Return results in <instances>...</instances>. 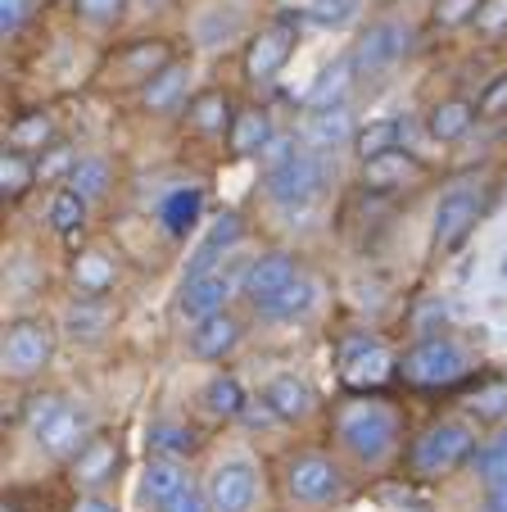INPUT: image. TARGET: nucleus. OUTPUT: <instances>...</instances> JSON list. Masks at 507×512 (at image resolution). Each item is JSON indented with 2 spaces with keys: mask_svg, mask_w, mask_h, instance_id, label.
<instances>
[{
  "mask_svg": "<svg viewBox=\"0 0 507 512\" xmlns=\"http://www.w3.org/2000/svg\"><path fill=\"white\" fill-rule=\"evenodd\" d=\"M480 5L485 0H435V23L440 28H462V23H471L480 14Z\"/></svg>",
  "mask_w": 507,
  "mask_h": 512,
  "instance_id": "42",
  "label": "nucleus"
},
{
  "mask_svg": "<svg viewBox=\"0 0 507 512\" xmlns=\"http://www.w3.org/2000/svg\"><path fill=\"white\" fill-rule=\"evenodd\" d=\"M467 368H471L467 354L444 336H426L421 345H412L399 363V372L412 386H449V381L467 377Z\"/></svg>",
  "mask_w": 507,
  "mask_h": 512,
  "instance_id": "4",
  "label": "nucleus"
},
{
  "mask_svg": "<svg viewBox=\"0 0 507 512\" xmlns=\"http://www.w3.org/2000/svg\"><path fill=\"white\" fill-rule=\"evenodd\" d=\"M200 209H204V195L195 191V186H182V191H173L168 200L159 204L163 232H168V236H186L195 223H200Z\"/></svg>",
  "mask_w": 507,
  "mask_h": 512,
  "instance_id": "23",
  "label": "nucleus"
},
{
  "mask_svg": "<svg viewBox=\"0 0 507 512\" xmlns=\"http://www.w3.org/2000/svg\"><path fill=\"white\" fill-rule=\"evenodd\" d=\"M73 512H118V508L109 499H96V494H91V499H77Z\"/></svg>",
  "mask_w": 507,
  "mask_h": 512,
  "instance_id": "55",
  "label": "nucleus"
},
{
  "mask_svg": "<svg viewBox=\"0 0 507 512\" xmlns=\"http://www.w3.org/2000/svg\"><path fill=\"white\" fill-rule=\"evenodd\" d=\"M340 377H345L349 390H372L394 377V354L376 340H354L340 358Z\"/></svg>",
  "mask_w": 507,
  "mask_h": 512,
  "instance_id": "10",
  "label": "nucleus"
},
{
  "mask_svg": "<svg viewBox=\"0 0 507 512\" xmlns=\"http://www.w3.org/2000/svg\"><path fill=\"white\" fill-rule=\"evenodd\" d=\"M59 408H64V399H59V395H32V399H28V408H23V422H28V431L37 435L41 426H46L50 417L59 413Z\"/></svg>",
  "mask_w": 507,
  "mask_h": 512,
  "instance_id": "45",
  "label": "nucleus"
},
{
  "mask_svg": "<svg viewBox=\"0 0 507 512\" xmlns=\"http://www.w3.org/2000/svg\"><path fill=\"white\" fill-rule=\"evenodd\" d=\"M118 467V445L114 440H87V445L73 454V481L82 490H100V485L114 476Z\"/></svg>",
  "mask_w": 507,
  "mask_h": 512,
  "instance_id": "17",
  "label": "nucleus"
},
{
  "mask_svg": "<svg viewBox=\"0 0 507 512\" xmlns=\"http://www.w3.org/2000/svg\"><path fill=\"white\" fill-rule=\"evenodd\" d=\"M390 150H399V118H381V123H367L358 132V159L363 164L390 155Z\"/></svg>",
  "mask_w": 507,
  "mask_h": 512,
  "instance_id": "33",
  "label": "nucleus"
},
{
  "mask_svg": "<svg viewBox=\"0 0 507 512\" xmlns=\"http://www.w3.org/2000/svg\"><path fill=\"white\" fill-rule=\"evenodd\" d=\"M286 490L295 494L299 503H331L335 494L345 490V476L331 458L322 454H299L295 463L286 467Z\"/></svg>",
  "mask_w": 507,
  "mask_h": 512,
  "instance_id": "6",
  "label": "nucleus"
},
{
  "mask_svg": "<svg viewBox=\"0 0 507 512\" xmlns=\"http://www.w3.org/2000/svg\"><path fill=\"white\" fill-rule=\"evenodd\" d=\"M268 141H272V123L263 109H245L231 123V150L236 155H259V150H268Z\"/></svg>",
  "mask_w": 507,
  "mask_h": 512,
  "instance_id": "26",
  "label": "nucleus"
},
{
  "mask_svg": "<svg viewBox=\"0 0 507 512\" xmlns=\"http://www.w3.org/2000/svg\"><path fill=\"white\" fill-rule=\"evenodd\" d=\"M507 408V381H489L485 390L471 395V413L476 417H498Z\"/></svg>",
  "mask_w": 507,
  "mask_h": 512,
  "instance_id": "44",
  "label": "nucleus"
},
{
  "mask_svg": "<svg viewBox=\"0 0 507 512\" xmlns=\"http://www.w3.org/2000/svg\"><path fill=\"white\" fill-rule=\"evenodd\" d=\"M485 512H507V481H494V485H489Z\"/></svg>",
  "mask_w": 507,
  "mask_h": 512,
  "instance_id": "53",
  "label": "nucleus"
},
{
  "mask_svg": "<svg viewBox=\"0 0 507 512\" xmlns=\"http://www.w3.org/2000/svg\"><path fill=\"white\" fill-rule=\"evenodd\" d=\"M240 232H245V227H240L236 213H222V218H213L209 236H204L200 250H195L191 263H186V281H191V277H204V272H213V263H218L222 254H227L231 245L240 241Z\"/></svg>",
  "mask_w": 507,
  "mask_h": 512,
  "instance_id": "15",
  "label": "nucleus"
},
{
  "mask_svg": "<svg viewBox=\"0 0 507 512\" xmlns=\"http://www.w3.org/2000/svg\"><path fill=\"white\" fill-rule=\"evenodd\" d=\"M204 404H209L213 417H240L249 408V399H245V390H240L236 377H213L209 390H204Z\"/></svg>",
  "mask_w": 507,
  "mask_h": 512,
  "instance_id": "36",
  "label": "nucleus"
},
{
  "mask_svg": "<svg viewBox=\"0 0 507 512\" xmlns=\"http://www.w3.org/2000/svg\"><path fill=\"white\" fill-rule=\"evenodd\" d=\"M109 182H114V168H109V159H100V155L77 159V168L68 173V186H73L82 200H100V195L109 191Z\"/></svg>",
  "mask_w": 507,
  "mask_h": 512,
  "instance_id": "30",
  "label": "nucleus"
},
{
  "mask_svg": "<svg viewBox=\"0 0 507 512\" xmlns=\"http://www.w3.org/2000/svg\"><path fill=\"white\" fill-rule=\"evenodd\" d=\"M50 136H55V123H50L46 109H28V114H19L10 123V141L19 145V150H41Z\"/></svg>",
  "mask_w": 507,
  "mask_h": 512,
  "instance_id": "34",
  "label": "nucleus"
},
{
  "mask_svg": "<svg viewBox=\"0 0 507 512\" xmlns=\"http://www.w3.org/2000/svg\"><path fill=\"white\" fill-rule=\"evenodd\" d=\"M28 10H32V0H0V32L14 37L28 23Z\"/></svg>",
  "mask_w": 507,
  "mask_h": 512,
  "instance_id": "48",
  "label": "nucleus"
},
{
  "mask_svg": "<svg viewBox=\"0 0 507 512\" xmlns=\"http://www.w3.org/2000/svg\"><path fill=\"white\" fill-rule=\"evenodd\" d=\"M191 123L200 127L204 136H222V132H231V105H227V96H222V91H204V96H195V105H191Z\"/></svg>",
  "mask_w": 507,
  "mask_h": 512,
  "instance_id": "31",
  "label": "nucleus"
},
{
  "mask_svg": "<svg viewBox=\"0 0 507 512\" xmlns=\"http://www.w3.org/2000/svg\"><path fill=\"white\" fill-rule=\"evenodd\" d=\"M50 354H55V336H50V327L37 322V318H23L5 331L0 363H5V377L23 381V377H37V372L50 363Z\"/></svg>",
  "mask_w": 507,
  "mask_h": 512,
  "instance_id": "5",
  "label": "nucleus"
},
{
  "mask_svg": "<svg viewBox=\"0 0 507 512\" xmlns=\"http://www.w3.org/2000/svg\"><path fill=\"white\" fill-rule=\"evenodd\" d=\"M150 5H168V0H150Z\"/></svg>",
  "mask_w": 507,
  "mask_h": 512,
  "instance_id": "57",
  "label": "nucleus"
},
{
  "mask_svg": "<svg viewBox=\"0 0 507 512\" xmlns=\"http://www.w3.org/2000/svg\"><path fill=\"white\" fill-rule=\"evenodd\" d=\"M145 499L154 503V508H168V503L177 499V494H182V485H186V476L177 472V463H168V458H159V463H150L145 467Z\"/></svg>",
  "mask_w": 507,
  "mask_h": 512,
  "instance_id": "29",
  "label": "nucleus"
},
{
  "mask_svg": "<svg viewBox=\"0 0 507 512\" xmlns=\"http://www.w3.org/2000/svg\"><path fill=\"white\" fill-rule=\"evenodd\" d=\"M299 277H304V272H299L295 254H281V250L277 254H263V259L245 272V295H249V304H254V309H263V304H272L286 286H295Z\"/></svg>",
  "mask_w": 507,
  "mask_h": 512,
  "instance_id": "11",
  "label": "nucleus"
},
{
  "mask_svg": "<svg viewBox=\"0 0 507 512\" xmlns=\"http://www.w3.org/2000/svg\"><path fill=\"white\" fill-rule=\"evenodd\" d=\"M471 123H476V105H467V100H444V105L431 109L435 141H458V136L471 132Z\"/></svg>",
  "mask_w": 507,
  "mask_h": 512,
  "instance_id": "28",
  "label": "nucleus"
},
{
  "mask_svg": "<svg viewBox=\"0 0 507 512\" xmlns=\"http://www.w3.org/2000/svg\"><path fill=\"white\" fill-rule=\"evenodd\" d=\"M32 182H37V164H32L23 150H10V155L0 159V195H5V200H19Z\"/></svg>",
  "mask_w": 507,
  "mask_h": 512,
  "instance_id": "35",
  "label": "nucleus"
},
{
  "mask_svg": "<svg viewBox=\"0 0 507 512\" xmlns=\"http://www.w3.org/2000/svg\"><path fill=\"white\" fill-rule=\"evenodd\" d=\"M498 272H503V281H507V254H503V263H498Z\"/></svg>",
  "mask_w": 507,
  "mask_h": 512,
  "instance_id": "56",
  "label": "nucleus"
},
{
  "mask_svg": "<svg viewBox=\"0 0 507 512\" xmlns=\"http://www.w3.org/2000/svg\"><path fill=\"white\" fill-rule=\"evenodd\" d=\"M259 499V472L245 458L218 463L209 476V508L213 512H249Z\"/></svg>",
  "mask_w": 507,
  "mask_h": 512,
  "instance_id": "7",
  "label": "nucleus"
},
{
  "mask_svg": "<svg viewBox=\"0 0 507 512\" xmlns=\"http://www.w3.org/2000/svg\"><path fill=\"white\" fill-rule=\"evenodd\" d=\"M476 476H480L485 485L507 481V431H498L494 440H489V445L476 454Z\"/></svg>",
  "mask_w": 507,
  "mask_h": 512,
  "instance_id": "40",
  "label": "nucleus"
},
{
  "mask_svg": "<svg viewBox=\"0 0 507 512\" xmlns=\"http://www.w3.org/2000/svg\"><path fill=\"white\" fill-rule=\"evenodd\" d=\"M163 512H213V508H209V494H200L195 485H182V494H177Z\"/></svg>",
  "mask_w": 507,
  "mask_h": 512,
  "instance_id": "49",
  "label": "nucleus"
},
{
  "mask_svg": "<svg viewBox=\"0 0 507 512\" xmlns=\"http://www.w3.org/2000/svg\"><path fill=\"white\" fill-rule=\"evenodd\" d=\"M77 14L91 23H118L127 14V0H77Z\"/></svg>",
  "mask_w": 507,
  "mask_h": 512,
  "instance_id": "46",
  "label": "nucleus"
},
{
  "mask_svg": "<svg viewBox=\"0 0 507 512\" xmlns=\"http://www.w3.org/2000/svg\"><path fill=\"white\" fill-rule=\"evenodd\" d=\"M295 55V32H286V28H268V32H259V37L249 41V50H245V73L254 82H272L286 68V59Z\"/></svg>",
  "mask_w": 507,
  "mask_h": 512,
  "instance_id": "14",
  "label": "nucleus"
},
{
  "mask_svg": "<svg viewBox=\"0 0 507 512\" xmlns=\"http://www.w3.org/2000/svg\"><path fill=\"white\" fill-rule=\"evenodd\" d=\"M408 50H412V28H408V23H394L390 19V23H376V28L363 32L354 59H358V68H363V73H381V68L399 64Z\"/></svg>",
  "mask_w": 507,
  "mask_h": 512,
  "instance_id": "8",
  "label": "nucleus"
},
{
  "mask_svg": "<svg viewBox=\"0 0 507 512\" xmlns=\"http://www.w3.org/2000/svg\"><path fill=\"white\" fill-rule=\"evenodd\" d=\"M87 431H91V413H87V408H82V404H64L37 431V445L46 449L50 458H73L77 449L87 445Z\"/></svg>",
  "mask_w": 507,
  "mask_h": 512,
  "instance_id": "12",
  "label": "nucleus"
},
{
  "mask_svg": "<svg viewBox=\"0 0 507 512\" xmlns=\"http://www.w3.org/2000/svg\"><path fill=\"white\" fill-rule=\"evenodd\" d=\"M304 136H308V145H313V150H326V155H331L335 145H349V136H354V114H349L345 105L308 109Z\"/></svg>",
  "mask_w": 507,
  "mask_h": 512,
  "instance_id": "16",
  "label": "nucleus"
},
{
  "mask_svg": "<svg viewBox=\"0 0 507 512\" xmlns=\"http://www.w3.org/2000/svg\"><path fill=\"white\" fill-rule=\"evenodd\" d=\"M354 68H358V59L354 55H340L331 68H322V78L313 82V91H308V109H331V105H345V91H349V82H354Z\"/></svg>",
  "mask_w": 507,
  "mask_h": 512,
  "instance_id": "22",
  "label": "nucleus"
},
{
  "mask_svg": "<svg viewBox=\"0 0 507 512\" xmlns=\"http://www.w3.org/2000/svg\"><path fill=\"white\" fill-rule=\"evenodd\" d=\"M295 150H299L295 141H286V136H272L268 150H263V159H268V168H277V164H286V159L295 155Z\"/></svg>",
  "mask_w": 507,
  "mask_h": 512,
  "instance_id": "52",
  "label": "nucleus"
},
{
  "mask_svg": "<svg viewBox=\"0 0 507 512\" xmlns=\"http://www.w3.org/2000/svg\"><path fill=\"white\" fill-rule=\"evenodd\" d=\"M186 87H191V73H186L182 64H168V68H159V73L145 82L141 105L154 109V114H173V109L186 100Z\"/></svg>",
  "mask_w": 507,
  "mask_h": 512,
  "instance_id": "21",
  "label": "nucleus"
},
{
  "mask_svg": "<svg viewBox=\"0 0 507 512\" xmlns=\"http://www.w3.org/2000/svg\"><path fill=\"white\" fill-rule=\"evenodd\" d=\"M335 164L326 150H313V145H299L295 155L286 159V164L268 168V195L277 204H286V209H304V204H313L317 195L326 191V182H331Z\"/></svg>",
  "mask_w": 507,
  "mask_h": 512,
  "instance_id": "2",
  "label": "nucleus"
},
{
  "mask_svg": "<svg viewBox=\"0 0 507 512\" xmlns=\"http://www.w3.org/2000/svg\"><path fill=\"white\" fill-rule=\"evenodd\" d=\"M77 168V155L68 145H50V155L37 164V182H55V177H68Z\"/></svg>",
  "mask_w": 507,
  "mask_h": 512,
  "instance_id": "43",
  "label": "nucleus"
},
{
  "mask_svg": "<svg viewBox=\"0 0 507 512\" xmlns=\"http://www.w3.org/2000/svg\"><path fill=\"white\" fill-rule=\"evenodd\" d=\"M335 435H340V445H345L358 463H381L394 449V440H399V417L385 404H376V399H358V404L340 408Z\"/></svg>",
  "mask_w": 507,
  "mask_h": 512,
  "instance_id": "1",
  "label": "nucleus"
},
{
  "mask_svg": "<svg viewBox=\"0 0 507 512\" xmlns=\"http://www.w3.org/2000/svg\"><path fill=\"white\" fill-rule=\"evenodd\" d=\"M10 281H14V286H19V295H32V286H37V281H41V272H32L28 254H19V259H14Z\"/></svg>",
  "mask_w": 507,
  "mask_h": 512,
  "instance_id": "50",
  "label": "nucleus"
},
{
  "mask_svg": "<svg viewBox=\"0 0 507 512\" xmlns=\"http://www.w3.org/2000/svg\"><path fill=\"white\" fill-rule=\"evenodd\" d=\"M231 290H236V272L213 268V272H204V277H191L182 286V313L195 322L209 318V313H222L231 300Z\"/></svg>",
  "mask_w": 507,
  "mask_h": 512,
  "instance_id": "13",
  "label": "nucleus"
},
{
  "mask_svg": "<svg viewBox=\"0 0 507 512\" xmlns=\"http://www.w3.org/2000/svg\"><path fill=\"white\" fill-rule=\"evenodd\" d=\"M114 322V309L105 304V295H82L77 304H68V313H64V331L73 340H100L105 336V327Z\"/></svg>",
  "mask_w": 507,
  "mask_h": 512,
  "instance_id": "20",
  "label": "nucleus"
},
{
  "mask_svg": "<svg viewBox=\"0 0 507 512\" xmlns=\"http://www.w3.org/2000/svg\"><path fill=\"white\" fill-rule=\"evenodd\" d=\"M354 14H358V0H313L304 19L317 23V28H345Z\"/></svg>",
  "mask_w": 507,
  "mask_h": 512,
  "instance_id": "41",
  "label": "nucleus"
},
{
  "mask_svg": "<svg viewBox=\"0 0 507 512\" xmlns=\"http://www.w3.org/2000/svg\"><path fill=\"white\" fill-rule=\"evenodd\" d=\"M313 304H317V281L313 277H299L295 286H286L272 304H263L259 313H263V318H272V322H290V318H304Z\"/></svg>",
  "mask_w": 507,
  "mask_h": 512,
  "instance_id": "24",
  "label": "nucleus"
},
{
  "mask_svg": "<svg viewBox=\"0 0 507 512\" xmlns=\"http://www.w3.org/2000/svg\"><path fill=\"white\" fill-rule=\"evenodd\" d=\"M240 23H245V14L236 10V5H213L209 14H200V23H195V41H200L204 50H218V46H227L231 37L240 32Z\"/></svg>",
  "mask_w": 507,
  "mask_h": 512,
  "instance_id": "25",
  "label": "nucleus"
},
{
  "mask_svg": "<svg viewBox=\"0 0 507 512\" xmlns=\"http://www.w3.org/2000/svg\"><path fill=\"white\" fill-rule=\"evenodd\" d=\"M263 404H268L272 413L281 417V422H299V417L313 413L317 395H313V386H308V381L277 377V381H268V390H263Z\"/></svg>",
  "mask_w": 507,
  "mask_h": 512,
  "instance_id": "19",
  "label": "nucleus"
},
{
  "mask_svg": "<svg viewBox=\"0 0 507 512\" xmlns=\"http://www.w3.org/2000/svg\"><path fill=\"white\" fill-rule=\"evenodd\" d=\"M73 281L82 295H105L109 286H114V259L100 250H87L73 259Z\"/></svg>",
  "mask_w": 507,
  "mask_h": 512,
  "instance_id": "27",
  "label": "nucleus"
},
{
  "mask_svg": "<svg viewBox=\"0 0 507 512\" xmlns=\"http://www.w3.org/2000/svg\"><path fill=\"white\" fill-rule=\"evenodd\" d=\"M444 313H449V309H444L440 300H431V304H426V309L417 313V327H426V331H431V322H444Z\"/></svg>",
  "mask_w": 507,
  "mask_h": 512,
  "instance_id": "54",
  "label": "nucleus"
},
{
  "mask_svg": "<svg viewBox=\"0 0 507 512\" xmlns=\"http://www.w3.org/2000/svg\"><path fill=\"white\" fill-rule=\"evenodd\" d=\"M476 449V431L467 422H440L412 445V472L417 476H444L462 467Z\"/></svg>",
  "mask_w": 507,
  "mask_h": 512,
  "instance_id": "3",
  "label": "nucleus"
},
{
  "mask_svg": "<svg viewBox=\"0 0 507 512\" xmlns=\"http://www.w3.org/2000/svg\"><path fill=\"white\" fill-rule=\"evenodd\" d=\"M503 109H507V73L480 96V114H503Z\"/></svg>",
  "mask_w": 507,
  "mask_h": 512,
  "instance_id": "51",
  "label": "nucleus"
},
{
  "mask_svg": "<svg viewBox=\"0 0 507 512\" xmlns=\"http://www.w3.org/2000/svg\"><path fill=\"white\" fill-rule=\"evenodd\" d=\"M159 68H168V46H163V41H145V46H132L123 55L127 78H154Z\"/></svg>",
  "mask_w": 507,
  "mask_h": 512,
  "instance_id": "39",
  "label": "nucleus"
},
{
  "mask_svg": "<svg viewBox=\"0 0 507 512\" xmlns=\"http://www.w3.org/2000/svg\"><path fill=\"white\" fill-rule=\"evenodd\" d=\"M195 445H200V440H195V431H191V426H182V422H154L150 426V449H154V454L182 458V454H191Z\"/></svg>",
  "mask_w": 507,
  "mask_h": 512,
  "instance_id": "38",
  "label": "nucleus"
},
{
  "mask_svg": "<svg viewBox=\"0 0 507 512\" xmlns=\"http://www.w3.org/2000/svg\"><path fill=\"white\" fill-rule=\"evenodd\" d=\"M476 213H480V191L476 186H449L435 204V241L440 245H458L462 236L476 227Z\"/></svg>",
  "mask_w": 507,
  "mask_h": 512,
  "instance_id": "9",
  "label": "nucleus"
},
{
  "mask_svg": "<svg viewBox=\"0 0 507 512\" xmlns=\"http://www.w3.org/2000/svg\"><path fill=\"white\" fill-rule=\"evenodd\" d=\"M236 340H240V322L231 318L227 309L222 313H209V318H200L191 327V349L200 358H222V354H231L236 349Z\"/></svg>",
  "mask_w": 507,
  "mask_h": 512,
  "instance_id": "18",
  "label": "nucleus"
},
{
  "mask_svg": "<svg viewBox=\"0 0 507 512\" xmlns=\"http://www.w3.org/2000/svg\"><path fill=\"white\" fill-rule=\"evenodd\" d=\"M87 204L91 200H82L73 186H64V191L50 200V227H55V232H64V236L77 232V227L87 223Z\"/></svg>",
  "mask_w": 507,
  "mask_h": 512,
  "instance_id": "37",
  "label": "nucleus"
},
{
  "mask_svg": "<svg viewBox=\"0 0 507 512\" xmlns=\"http://www.w3.org/2000/svg\"><path fill=\"white\" fill-rule=\"evenodd\" d=\"M408 177H417V159L399 155V150H390V155H381V159H372V164H367V186H372V191L403 186Z\"/></svg>",
  "mask_w": 507,
  "mask_h": 512,
  "instance_id": "32",
  "label": "nucleus"
},
{
  "mask_svg": "<svg viewBox=\"0 0 507 512\" xmlns=\"http://www.w3.org/2000/svg\"><path fill=\"white\" fill-rule=\"evenodd\" d=\"M476 28L485 32V37H498V32L507 28V0H485L476 14Z\"/></svg>",
  "mask_w": 507,
  "mask_h": 512,
  "instance_id": "47",
  "label": "nucleus"
}]
</instances>
